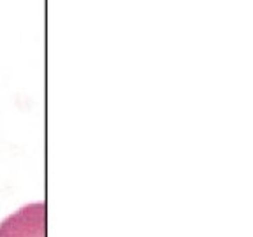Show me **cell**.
I'll list each match as a JSON object with an SVG mask.
<instances>
[{"instance_id":"cell-1","label":"cell","mask_w":253,"mask_h":237,"mask_svg":"<svg viewBox=\"0 0 253 237\" xmlns=\"http://www.w3.org/2000/svg\"><path fill=\"white\" fill-rule=\"evenodd\" d=\"M0 237H47V207L44 202L23 205L0 223Z\"/></svg>"}]
</instances>
